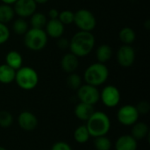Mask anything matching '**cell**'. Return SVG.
I'll use <instances>...</instances> for the list:
<instances>
[{"mask_svg": "<svg viewBox=\"0 0 150 150\" xmlns=\"http://www.w3.org/2000/svg\"><path fill=\"white\" fill-rule=\"evenodd\" d=\"M119 38L124 45H132L136 39V33L133 28L126 26L120 31Z\"/></svg>", "mask_w": 150, "mask_h": 150, "instance_id": "obj_21", "label": "cell"}, {"mask_svg": "<svg viewBox=\"0 0 150 150\" xmlns=\"http://www.w3.org/2000/svg\"><path fill=\"white\" fill-rule=\"evenodd\" d=\"M13 32L18 35H24L29 29L28 23L22 18H18L14 20L12 24Z\"/></svg>", "mask_w": 150, "mask_h": 150, "instance_id": "obj_25", "label": "cell"}, {"mask_svg": "<svg viewBox=\"0 0 150 150\" xmlns=\"http://www.w3.org/2000/svg\"><path fill=\"white\" fill-rule=\"evenodd\" d=\"M94 105L80 102L75 108V115L82 121H87L94 113Z\"/></svg>", "mask_w": 150, "mask_h": 150, "instance_id": "obj_16", "label": "cell"}, {"mask_svg": "<svg viewBox=\"0 0 150 150\" xmlns=\"http://www.w3.org/2000/svg\"><path fill=\"white\" fill-rule=\"evenodd\" d=\"M149 134V129L147 124L143 122H136L133 125L132 136L136 140H142L146 138Z\"/></svg>", "mask_w": 150, "mask_h": 150, "instance_id": "obj_20", "label": "cell"}, {"mask_svg": "<svg viewBox=\"0 0 150 150\" xmlns=\"http://www.w3.org/2000/svg\"><path fill=\"white\" fill-rule=\"evenodd\" d=\"M5 64L10 66L11 69L18 70L22 67L23 64V57L18 51L12 50L7 53L5 56Z\"/></svg>", "mask_w": 150, "mask_h": 150, "instance_id": "obj_17", "label": "cell"}, {"mask_svg": "<svg viewBox=\"0 0 150 150\" xmlns=\"http://www.w3.org/2000/svg\"><path fill=\"white\" fill-rule=\"evenodd\" d=\"M51 150H72V149L67 142H58L53 145Z\"/></svg>", "mask_w": 150, "mask_h": 150, "instance_id": "obj_32", "label": "cell"}, {"mask_svg": "<svg viewBox=\"0 0 150 150\" xmlns=\"http://www.w3.org/2000/svg\"><path fill=\"white\" fill-rule=\"evenodd\" d=\"M1 1H2V3H3V4L11 5V4H15V2H16L17 0H1Z\"/></svg>", "mask_w": 150, "mask_h": 150, "instance_id": "obj_35", "label": "cell"}, {"mask_svg": "<svg viewBox=\"0 0 150 150\" xmlns=\"http://www.w3.org/2000/svg\"><path fill=\"white\" fill-rule=\"evenodd\" d=\"M67 85L71 90H76L82 85V78L79 75L76 73H70L66 80Z\"/></svg>", "mask_w": 150, "mask_h": 150, "instance_id": "obj_27", "label": "cell"}, {"mask_svg": "<svg viewBox=\"0 0 150 150\" xmlns=\"http://www.w3.org/2000/svg\"><path fill=\"white\" fill-rule=\"evenodd\" d=\"M135 50L131 45H122L117 52L118 63L123 68L131 67L135 61Z\"/></svg>", "mask_w": 150, "mask_h": 150, "instance_id": "obj_10", "label": "cell"}, {"mask_svg": "<svg viewBox=\"0 0 150 150\" xmlns=\"http://www.w3.org/2000/svg\"><path fill=\"white\" fill-rule=\"evenodd\" d=\"M58 16H59V11L55 8H53V9H50L49 11H48V17L50 18V19H55V18H58Z\"/></svg>", "mask_w": 150, "mask_h": 150, "instance_id": "obj_34", "label": "cell"}, {"mask_svg": "<svg viewBox=\"0 0 150 150\" xmlns=\"http://www.w3.org/2000/svg\"><path fill=\"white\" fill-rule=\"evenodd\" d=\"M47 17L42 12H37L35 11L31 16L30 25L33 28H38V29H44L45 25L47 24Z\"/></svg>", "mask_w": 150, "mask_h": 150, "instance_id": "obj_23", "label": "cell"}, {"mask_svg": "<svg viewBox=\"0 0 150 150\" xmlns=\"http://www.w3.org/2000/svg\"><path fill=\"white\" fill-rule=\"evenodd\" d=\"M0 150H7V149H4V147H1V146H0Z\"/></svg>", "mask_w": 150, "mask_h": 150, "instance_id": "obj_38", "label": "cell"}, {"mask_svg": "<svg viewBox=\"0 0 150 150\" xmlns=\"http://www.w3.org/2000/svg\"><path fill=\"white\" fill-rule=\"evenodd\" d=\"M48 0H34V2L37 4H46L47 3Z\"/></svg>", "mask_w": 150, "mask_h": 150, "instance_id": "obj_36", "label": "cell"}, {"mask_svg": "<svg viewBox=\"0 0 150 150\" xmlns=\"http://www.w3.org/2000/svg\"><path fill=\"white\" fill-rule=\"evenodd\" d=\"M37 4L34 0H17L14 4L13 10L15 14L19 18H25L31 17L36 11Z\"/></svg>", "mask_w": 150, "mask_h": 150, "instance_id": "obj_11", "label": "cell"}, {"mask_svg": "<svg viewBox=\"0 0 150 150\" xmlns=\"http://www.w3.org/2000/svg\"><path fill=\"white\" fill-rule=\"evenodd\" d=\"M145 26H146V28H147V29H149V27H150V21H149V20H147V21H146Z\"/></svg>", "mask_w": 150, "mask_h": 150, "instance_id": "obj_37", "label": "cell"}, {"mask_svg": "<svg viewBox=\"0 0 150 150\" xmlns=\"http://www.w3.org/2000/svg\"><path fill=\"white\" fill-rule=\"evenodd\" d=\"M94 147L96 150H110L112 148V142L105 135L99 136L95 138Z\"/></svg>", "mask_w": 150, "mask_h": 150, "instance_id": "obj_26", "label": "cell"}, {"mask_svg": "<svg viewBox=\"0 0 150 150\" xmlns=\"http://www.w3.org/2000/svg\"><path fill=\"white\" fill-rule=\"evenodd\" d=\"M109 77V69L105 63L96 62L91 64L83 73V79L87 84L95 87L105 83Z\"/></svg>", "mask_w": 150, "mask_h": 150, "instance_id": "obj_3", "label": "cell"}, {"mask_svg": "<svg viewBox=\"0 0 150 150\" xmlns=\"http://www.w3.org/2000/svg\"><path fill=\"white\" fill-rule=\"evenodd\" d=\"M15 16V11L13 7L10 4H0V22L3 24H7L13 19Z\"/></svg>", "mask_w": 150, "mask_h": 150, "instance_id": "obj_22", "label": "cell"}, {"mask_svg": "<svg viewBox=\"0 0 150 150\" xmlns=\"http://www.w3.org/2000/svg\"><path fill=\"white\" fill-rule=\"evenodd\" d=\"M90 137L91 135L88 132L86 126H80L74 132V138L77 143L83 144L89 141Z\"/></svg>", "mask_w": 150, "mask_h": 150, "instance_id": "obj_24", "label": "cell"}, {"mask_svg": "<svg viewBox=\"0 0 150 150\" xmlns=\"http://www.w3.org/2000/svg\"><path fill=\"white\" fill-rule=\"evenodd\" d=\"M74 16L75 12L69 10H64L61 12H59L58 19L65 25H70L74 23Z\"/></svg>", "mask_w": 150, "mask_h": 150, "instance_id": "obj_28", "label": "cell"}, {"mask_svg": "<svg viewBox=\"0 0 150 150\" xmlns=\"http://www.w3.org/2000/svg\"><path fill=\"white\" fill-rule=\"evenodd\" d=\"M100 99L105 106L110 108L115 107L120 101V92L114 85H107L102 90Z\"/></svg>", "mask_w": 150, "mask_h": 150, "instance_id": "obj_9", "label": "cell"}, {"mask_svg": "<svg viewBox=\"0 0 150 150\" xmlns=\"http://www.w3.org/2000/svg\"><path fill=\"white\" fill-rule=\"evenodd\" d=\"M14 81L22 90L31 91L38 85L39 76L34 69L28 66H22L16 70Z\"/></svg>", "mask_w": 150, "mask_h": 150, "instance_id": "obj_5", "label": "cell"}, {"mask_svg": "<svg viewBox=\"0 0 150 150\" xmlns=\"http://www.w3.org/2000/svg\"><path fill=\"white\" fill-rule=\"evenodd\" d=\"M13 123V117L11 113L7 111H1L0 112V127L6 128L12 125Z\"/></svg>", "mask_w": 150, "mask_h": 150, "instance_id": "obj_29", "label": "cell"}, {"mask_svg": "<svg viewBox=\"0 0 150 150\" xmlns=\"http://www.w3.org/2000/svg\"><path fill=\"white\" fill-rule=\"evenodd\" d=\"M74 23L80 31L92 32L97 25L94 14L87 9H80L75 12Z\"/></svg>", "mask_w": 150, "mask_h": 150, "instance_id": "obj_6", "label": "cell"}, {"mask_svg": "<svg viewBox=\"0 0 150 150\" xmlns=\"http://www.w3.org/2000/svg\"><path fill=\"white\" fill-rule=\"evenodd\" d=\"M56 45H57V47H58L60 49L65 50V49H67V48L69 47V40L68 39L60 37V38H58V40H57Z\"/></svg>", "mask_w": 150, "mask_h": 150, "instance_id": "obj_33", "label": "cell"}, {"mask_svg": "<svg viewBox=\"0 0 150 150\" xmlns=\"http://www.w3.org/2000/svg\"><path fill=\"white\" fill-rule=\"evenodd\" d=\"M135 107H136L139 114H147L150 110L149 103L146 100L141 101Z\"/></svg>", "mask_w": 150, "mask_h": 150, "instance_id": "obj_31", "label": "cell"}, {"mask_svg": "<svg viewBox=\"0 0 150 150\" xmlns=\"http://www.w3.org/2000/svg\"><path fill=\"white\" fill-rule=\"evenodd\" d=\"M79 66L78 57L73 54L72 53L65 54L61 61V67L62 70L68 74L74 73Z\"/></svg>", "mask_w": 150, "mask_h": 150, "instance_id": "obj_14", "label": "cell"}, {"mask_svg": "<svg viewBox=\"0 0 150 150\" xmlns=\"http://www.w3.org/2000/svg\"><path fill=\"white\" fill-rule=\"evenodd\" d=\"M139 112L135 106L132 105H126L120 107L117 113V118L119 122L124 126H133L138 121Z\"/></svg>", "mask_w": 150, "mask_h": 150, "instance_id": "obj_8", "label": "cell"}, {"mask_svg": "<svg viewBox=\"0 0 150 150\" xmlns=\"http://www.w3.org/2000/svg\"><path fill=\"white\" fill-rule=\"evenodd\" d=\"M16 70L11 69L7 64L0 65V83L3 84H9L15 80Z\"/></svg>", "mask_w": 150, "mask_h": 150, "instance_id": "obj_18", "label": "cell"}, {"mask_svg": "<svg viewBox=\"0 0 150 150\" xmlns=\"http://www.w3.org/2000/svg\"><path fill=\"white\" fill-rule=\"evenodd\" d=\"M95 37L91 32L79 31L69 40L70 53L76 56L84 57L91 53L95 46Z\"/></svg>", "mask_w": 150, "mask_h": 150, "instance_id": "obj_1", "label": "cell"}, {"mask_svg": "<svg viewBox=\"0 0 150 150\" xmlns=\"http://www.w3.org/2000/svg\"><path fill=\"white\" fill-rule=\"evenodd\" d=\"M10 39V30L5 24L0 22V45L4 44Z\"/></svg>", "mask_w": 150, "mask_h": 150, "instance_id": "obj_30", "label": "cell"}, {"mask_svg": "<svg viewBox=\"0 0 150 150\" xmlns=\"http://www.w3.org/2000/svg\"><path fill=\"white\" fill-rule=\"evenodd\" d=\"M86 127L91 136L96 138L105 136L111 128V120L107 114L103 112H94L87 120Z\"/></svg>", "mask_w": 150, "mask_h": 150, "instance_id": "obj_2", "label": "cell"}, {"mask_svg": "<svg viewBox=\"0 0 150 150\" xmlns=\"http://www.w3.org/2000/svg\"><path fill=\"white\" fill-rule=\"evenodd\" d=\"M96 56H97L98 62L105 63L111 60V58L112 56V49L109 45L102 44L97 48Z\"/></svg>", "mask_w": 150, "mask_h": 150, "instance_id": "obj_19", "label": "cell"}, {"mask_svg": "<svg viewBox=\"0 0 150 150\" xmlns=\"http://www.w3.org/2000/svg\"><path fill=\"white\" fill-rule=\"evenodd\" d=\"M137 141L129 134L120 136L115 143L116 150H137Z\"/></svg>", "mask_w": 150, "mask_h": 150, "instance_id": "obj_15", "label": "cell"}, {"mask_svg": "<svg viewBox=\"0 0 150 150\" xmlns=\"http://www.w3.org/2000/svg\"><path fill=\"white\" fill-rule=\"evenodd\" d=\"M45 32L47 37L58 39L64 33V25L58 19H49L45 25Z\"/></svg>", "mask_w": 150, "mask_h": 150, "instance_id": "obj_13", "label": "cell"}, {"mask_svg": "<svg viewBox=\"0 0 150 150\" xmlns=\"http://www.w3.org/2000/svg\"><path fill=\"white\" fill-rule=\"evenodd\" d=\"M18 123L24 131H33L38 126V120L36 116L31 112H23L18 118Z\"/></svg>", "mask_w": 150, "mask_h": 150, "instance_id": "obj_12", "label": "cell"}, {"mask_svg": "<svg viewBox=\"0 0 150 150\" xmlns=\"http://www.w3.org/2000/svg\"><path fill=\"white\" fill-rule=\"evenodd\" d=\"M47 35L44 29L29 28L24 34V44L31 51H40L45 48L47 43Z\"/></svg>", "mask_w": 150, "mask_h": 150, "instance_id": "obj_4", "label": "cell"}, {"mask_svg": "<svg viewBox=\"0 0 150 150\" xmlns=\"http://www.w3.org/2000/svg\"><path fill=\"white\" fill-rule=\"evenodd\" d=\"M77 97L80 102L94 105L100 99V92L97 87L86 83L77 89Z\"/></svg>", "mask_w": 150, "mask_h": 150, "instance_id": "obj_7", "label": "cell"}]
</instances>
